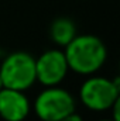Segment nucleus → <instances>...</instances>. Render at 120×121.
<instances>
[{
  "instance_id": "f03ea898",
  "label": "nucleus",
  "mask_w": 120,
  "mask_h": 121,
  "mask_svg": "<svg viewBox=\"0 0 120 121\" xmlns=\"http://www.w3.org/2000/svg\"><path fill=\"white\" fill-rule=\"evenodd\" d=\"M0 78L3 87L26 91L37 82L35 58L24 51L9 54L0 60Z\"/></svg>"
},
{
  "instance_id": "1a4fd4ad",
  "label": "nucleus",
  "mask_w": 120,
  "mask_h": 121,
  "mask_svg": "<svg viewBox=\"0 0 120 121\" xmlns=\"http://www.w3.org/2000/svg\"><path fill=\"white\" fill-rule=\"evenodd\" d=\"M99 121H115L113 118H103V120H99Z\"/></svg>"
},
{
  "instance_id": "39448f33",
  "label": "nucleus",
  "mask_w": 120,
  "mask_h": 121,
  "mask_svg": "<svg viewBox=\"0 0 120 121\" xmlns=\"http://www.w3.org/2000/svg\"><path fill=\"white\" fill-rule=\"evenodd\" d=\"M69 72V66L62 49H48L35 58L37 82L42 86H58Z\"/></svg>"
},
{
  "instance_id": "9d476101",
  "label": "nucleus",
  "mask_w": 120,
  "mask_h": 121,
  "mask_svg": "<svg viewBox=\"0 0 120 121\" xmlns=\"http://www.w3.org/2000/svg\"><path fill=\"white\" fill-rule=\"evenodd\" d=\"M3 89V82H1V78H0V90Z\"/></svg>"
},
{
  "instance_id": "423d86ee",
  "label": "nucleus",
  "mask_w": 120,
  "mask_h": 121,
  "mask_svg": "<svg viewBox=\"0 0 120 121\" xmlns=\"http://www.w3.org/2000/svg\"><path fill=\"white\" fill-rule=\"evenodd\" d=\"M31 111V104L26 93L3 87L0 90V117L4 121H24Z\"/></svg>"
},
{
  "instance_id": "6e6552de",
  "label": "nucleus",
  "mask_w": 120,
  "mask_h": 121,
  "mask_svg": "<svg viewBox=\"0 0 120 121\" xmlns=\"http://www.w3.org/2000/svg\"><path fill=\"white\" fill-rule=\"evenodd\" d=\"M60 121H83V118L79 116V114H76L75 111L72 113V114H69V116H66V117H64L62 120Z\"/></svg>"
},
{
  "instance_id": "9b49d317",
  "label": "nucleus",
  "mask_w": 120,
  "mask_h": 121,
  "mask_svg": "<svg viewBox=\"0 0 120 121\" xmlns=\"http://www.w3.org/2000/svg\"><path fill=\"white\" fill-rule=\"evenodd\" d=\"M1 58H3V54H1V48H0V60H1Z\"/></svg>"
},
{
  "instance_id": "7ed1b4c3",
  "label": "nucleus",
  "mask_w": 120,
  "mask_h": 121,
  "mask_svg": "<svg viewBox=\"0 0 120 121\" xmlns=\"http://www.w3.org/2000/svg\"><path fill=\"white\" fill-rule=\"evenodd\" d=\"M79 99L92 111H110L112 106L120 99L119 79L89 75L79 87Z\"/></svg>"
},
{
  "instance_id": "0eeeda50",
  "label": "nucleus",
  "mask_w": 120,
  "mask_h": 121,
  "mask_svg": "<svg viewBox=\"0 0 120 121\" xmlns=\"http://www.w3.org/2000/svg\"><path fill=\"white\" fill-rule=\"evenodd\" d=\"M76 35V26L71 18H55L50 27V37L58 47H66Z\"/></svg>"
},
{
  "instance_id": "20e7f679",
  "label": "nucleus",
  "mask_w": 120,
  "mask_h": 121,
  "mask_svg": "<svg viewBox=\"0 0 120 121\" xmlns=\"http://www.w3.org/2000/svg\"><path fill=\"white\" fill-rule=\"evenodd\" d=\"M76 108L74 96L58 86L45 87L34 100L32 110L41 121H60Z\"/></svg>"
},
{
  "instance_id": "f257e3e1",
  "label": "nucleus",
  "mask_w": 120,
  "mask_h": 121,
  "mask_svg": "<svg viewBox=\"0 0 120 121\" xmlns=\"http://www.w3.org/2000/svg\"><path fill=\"white\" fill-rule=\"evenodd\" d=\"M64 48L69 70H74L78 75H95L107 59L105 42L92 34H76L75 38Z\"/></svg>"
}]
</instances>
